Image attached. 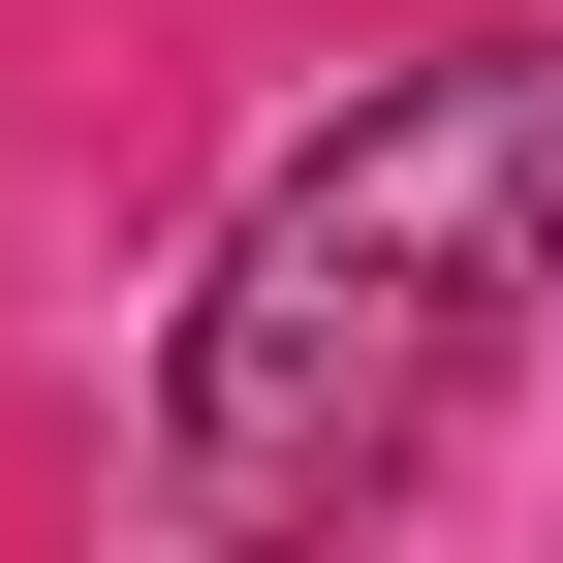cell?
I'll return each instance as SVG.
<instances>
[{"mask_svg": "<svg viewBox=\"0 0 563 563\" xmlns=\"http://www.w3.org/2000/svg\"><path fill=\"white\" fill-rule=\"evenodd\" d=\"M532 313H563V32H470L407 95H344L220 220V282H188V501L220 532L376 501Z\"/></svg>", "mask_w": 563, "mask_h": 563, "instance_id": "1", "label": "cell"}]
</instances>
